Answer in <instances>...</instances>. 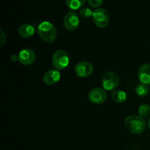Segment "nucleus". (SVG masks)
Segmentation results:
<instances>
[{
	"instance_id": "nucleus-1",
	"label": "nucleus",
	"mask_w": 150,
	"mask_h": 150,
	"mask_svg": "<svg viewBox=\"0 0 150 150\" xmlns=\"http://www.w3.org/2000/svg\"><path fill=\"white\" fill-rule=\"evenodd\" d=\"M37 30L40 38L47 43H51L57 39V29L51 22L47 21L41 22L38 25Z\"/></svg>"
},
{
	"instance_id": "nucleus-2",
	"label": "nucleus",
	"mask_w": 150,
	"mask_h": 150,
	"mask_svg": "<svg viewBox=\"0 0 150 150\" xmlns=\"http://www.w3.org/2000/svg\"><path fill=\"white\" fill-rule=\"evenodd\" d=\"M126 129L133 134H141L146 127V122L141 116L131 115L127 117L125 120Z\"/></svg>"
},
{
	"instance_id": "nucleus-3",
	"label": "nucleus",
	"mask_w": 150,
	"mask_h": 150,
	"mask_svg": "<svg viewBox=\"0 0 150 150\" xmlns=\"http://www.w3.org/2000/svg\"><path fill=\"white\" fill-rule=\"evenodd\" d=\"M70 62V58L64 50H57L52 56V64L56 70H62L65 69Z\"/></svg>"
},
{
	"instance_id": "nucleus-4",
	"label": "nucleus",
	"mask_w": 150,
	"mask_h": 150,
	"mask_svg": "<svg viewBox=\"0 0 150 150\" xmlns=\"http://www.w3.org/2000/svg\"><path fill=\"white\" fill-rule=\"evenodd\" d=\"M120 77L115 72H107L103 76L101 83L105 90L111 91L115 89L119 85Z\"/></svg>"
},
{
	"instance_id": "nucleus-5",
	"label": "nucleus",
	"mask_w": 150,
	"mask_h": 150,
	"mask_svg": "<svg viewBox=\"0 0 150 150\" xmlns=\"http://www.w3.org/2000/svg\"><path fill=\"white\" fill-rule=\"evenodd\" d=\"M92 19L95 26L99 28H104L109 23V15L105 9L97 8L94 10Z\"/></svg>"
},
{
	"instance_id": "nucleus-6",
	"label": "nucleus",
	"mask_w": 150,
	"mask_h": 150,
	"mask_svg": "<svg viewBox=\"0 0 150 150\" xmlns=\"http://www.w3.org/2000/svg\"><path fill=\"white\" fill-rule=\"evenodd\" d=\"M88 99L93 104H102L106 101L107 93L102 88H94L88 93Z\"/></svg>"
},
{
	"instance_id": "nucleus-7",
	"label": "nucleus",
	"mask_w": 150,
	"mask_h": 150,
	"mask_svg": "<svg viewBox=\"0 0 150 150\" xmlns=\"http://www.w3.org/2000/svg\"><path fill=\"white\" fill-rule=\"evenodd\" d=\"M93 71V65L89 62L81 61L78 62L75 67V73L81 78L89 77L92 74Z\"/></svg>"
},
{
	"instance_id": "nucleus-8",
	"label": "nucleus",
	"mask_w": 150,
	"mask_h": 150,
	"mask_svg": "<svg viewBox=\"0 0 150 150\" xmlns=\"http://www.w3.org/2000/svg\"><path fill=\"white\" fill-rule=\"evenodd\" d=\"M36 59V54L35 51L30 48H24L19 52L18 60L23 65H30L33 64Z\"/></svg>"
},
{
	"instance_id": "nucleus-9",
	"label": "nucleus",
	"mask_w": 150,
	"mask_h": 150,
	"mask_svg": "<svg viewBox=\"0 0 150 150\" xmlns=\"http://www.w3.org/2000/svg\"><path fill=\"white\" fill-rule=\"evenodd\" d=\"M79 16L73 11L68 12L64 17V26L67 30L75 31L79 28Z\"/></svg>"
},
{
	"instance_id": "nucleus-10",
	"label": "nucleus",
	"mask_w": 150,
	"mask_h": 150,
	"mask_svg": "<svg viewBox=\"0 0 150 150\" xmlns=\"http://www.w3.org/2000/svg\"><path fill=\"white\" fill-rule=\"evenodd\" d=\"M61 78V74L58 70H49L43 75L42 80L47 85H53L57 83Z\"/></svg>"
},
{
	"instance_id": "nucleus-11",
	"label": "nucleus",
	"mask_w": 150,
	"mask_h": 150,
	"mask_svg": "<svg viewBox=\"0 0 150 150\" xmlns=\"http://www.w3.org/2000/svg\"><path fill=\"white\" fill-rule=\"evenodd\" d=\"M138 77L142 83L150 84V63L141 66L138 72Z\"/></svg>"
},
{
	"instance_id": "nucleus-12",
	"label": "nucleus",
	"mask_w": 150,
	"mask_h": 150,
	"mask_svg": "<svg viewBox=\"0 0 150 150\" xmlns=\"http://www.w3.org/2000/svg\"><path fill=\"white\" fill-rule=\"evenodd\" d=\"M35 29L32 25L29 23H23L18 28V35L23 38H29L35 34Z\"/></svg>"
},
{
	"instance_id": "nucleus-13",
	"label": "nucleus",
	"mask_w": 150,
	"mask_h": 150,
	"mask_svg": "<svg viewBox=\"0 0 150 150\" xmlns=\"http://www.w3.org/2000/svg\"><path fill=\"white\" fill-rule=\"evenodd\" d=\"M127 95L125 92L122 90H115L111 93V99L117 103H123L126 101Z\"/></svg>"
},
{
	"instance_id": "nucleus-14",
	"label": "nucleus",
	"mask_w": 150,
	"mask_h": 150,
	"mask_svg": "<svg viewBox=\"0 0 150 150\" xmlns=\"http://www.w3.org/2000/svg\"><path fill=\"white\" fill-rule=\"evenodd\" d=\"M86 1L87 0H65V3L69 8L73 10H76L79 8H82Z\"/></svg>"
},
{
	"instance_id": "nucleus-15",
	"label": "nucleus",
	"mask_w": 150,
	"mask_h": 150,
	"mask_svg": "<svg viewBox=\"0 0 150 150\" xmlns=\"http://www.w3.org/2000/svg\"><path fill=\"white\" fill-rule=\"evenodd\" d=\"M135 92H136V95L138 96L145 97L146 95H148L149 88L147 87V85L144 84V83H139L136 86V89H135Z\"/></svg>"
},
{
	"instance_id": "nucleus-16",
	"label": "nucleus",
	"mask_w": 150,
	"mask_h": 150,
	"mask_svg": "<svg viewBox=\"0 0 150 150\" xmlns=\"http://www.w3.org/2000/svg\"><path fill=\"white\" fill-rule=\"evenodd\" d=\"M139 116L142 117H146L150 114V106L148 104H142L139 108Z\"/></svg>"
},
{
	"instance_id": "nucleus-17",
	"label": "nucleus",
	"mask_w": 150,
	"mask_h": 150,
	"mask_svg": "<svg viewBox=\"0 0 150 150\" xmlns=\"http://www.w3.org/2000/svg\"><path fill=\"white\" fill-rule=\"evenodd\" d=\"M92 14H93V11L89 7H83L80 9V15L83 18H89L90 16H92Z\"/></svg>"
},
{
	"instance_id": "nucleus-18",
	"label": "nucleus",
	"mask_w": 150,
	"mask_h": 150,
	"mask_svg": "<svg viewBox=\"0 0 150 150\" xmlns=\"http://www.w3.org/2000/svg\"><path fill=\"white\" fill-rule=\"evenodd\" d=\"M103 0H88L89 6L94 8L100 7L103 4Z\"/></svg>"
},
{
	"instance_id": "nucleus-19",
	"label": "nucleus",
	"mask_w": 150,
	"mask_h": 150,
	"mask_svg": "<svg viewBox=\"0 0 150 150\" xmlns=\"http://www.w3.org/2000/svg\"><path fill=\"white\" fill-rule=\"evenodd\" d=\"M0 32H1L0 34V45H3L6 42V35L2 29H0Z\"/></svg>"
},
{
	"instance_id": "nucleus-20",
	"label": "nucleus",
	"mask_w": 150,
	"mask_h": 150,
	"mask_svg": "<svg viewBox=\"0 0 150 150\" xmlns=\"http://www.w3.org/2000/svg\"><path fill=\"white\" fill-rule=\"evenodd\" d=\"M147 125H148V127H149V128L150 129V117L149 118V120H148V122H147Z\"/></svg>"
}]
</instances>
